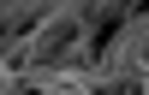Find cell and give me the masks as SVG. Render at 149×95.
Wrapping results in <instances>:
<instances>
[{"mask_svg": "<svg viewBox=\"0 0 149 95\" xmlns=\"http://www.w3.org/2000/svg\"><path fill=\"white\" fill-rule=\"evenodd\" d=\"M54 12H60V6H42V0H12V6L0 12V30H6V59L18 54V48H30L36 36L54 24Z\"/></svg>", "mask_w": 149, "mask_h": 95, "instance_id": "1", "label": "cell"}]
</instances>
